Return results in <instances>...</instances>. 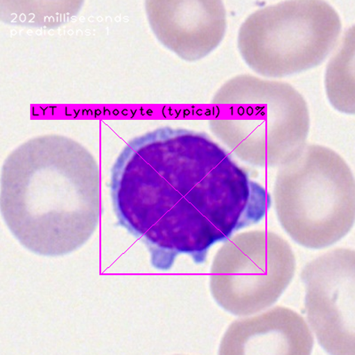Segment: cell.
Wrapping results in <instances>:
<instances>
[{
    "instance_id": "6da1fadb",
    "label": "cell",
    "mask_w": 355,
    "mask_h": 355,
    "mask_svg": "<svg viewBox=\"0 0 355 355\" xmlns=\"http://www.w3.org/2000/svg\"><path fill=\"white\" fill-rule=\"evenodd\" d=\"M114 209L148 247L158 270L177 257L204 263L209 250L259 223L271 198L207 136L160 128L132 139L113 167Z\"/></svg>"
},
{
    "instance_id": "7a4b0ae2",
    "label": "cell",
    "mask_w": 355,
    "mask_h": 355,
    "mask_svg": "<svg viewBox=\"0 0 355 355\" xmlns=\"http://www.w3.org/2000/svg\"><path fill=\"white\" fill-rule=\"evenodd\" d=\"M1 211L15 239L36 254H69L99 224L101 175L93 155L62 136L31 139L3 166Z\"/></svg>"
},
{
    "instance_id": "3957f363",
    "label": "cell",
    "mask_w": 355,
    "mask_h": 355,
    "mask_svg": "<svg viewBox=\"0 0 355 355\" xmlns=\"http://www.w3.org/2000/svg\"><path fill=\"white\" fill-rule=\"evenodd\" d=\"M212 103L218 107L211 132L246 163L283 166L306 146L309 107L291 85L237 76L217 92Z\"/></svg>"
},
{
    "instance_id": "277c9868",
    "label": "cell",
    "mask_w": 355,
    "mask_h": 355,
    "mask_svg": "<svg viewBox=\"0 0 355 355\" xmlns=\"http://www.w3.org/2000/svg\"><path fill=\"white\" fill-rule=\"evenodd\" d=\"M281 166L275 210L291 239L316 250L347 236L355 217L354 179L347 162L331 148L309 145Z\"/></svg>"
},
{
    "instance_id": "5b68a950",
    "label": "cell",
    "mask_w": 355,
    "mask_h": 355,
    "mask_svg": "<svg viewBox=\"0 0 355 355\" xmlns=\"http://www.w3.org/2000/svg\"><path fill=\"white\" fill-rule=\"evenodd\" d=\"M342 22L322 0H295L266 6L244 21L239 49L252 71L284 78L321 64L338 42Z\"/></svg>"
},
{
    "instance_id": "8992f818",
    "label": "cell",
    "mask_w": 355,
    "mask_h": 355,
    "mask_svg": "<svg viewBox=\"0 0 355 355\" xmlns=\"http://www.w3.org/2000/svg\"><path fill=\"white\" fill-rule=\"evenodd\" d=\"M290 244L268 231L239 234L225 243L211 270V291L234 315L261 312L277 302L294 277Z\"/></svg>"
},
{
    "instance_id": "52a82bcc",
    "label": "cell",
    "mask_w": 355,
    "mask_h": 355,
    "mask_svg": "<svg viewBox=\"0 0 355 355\" xmlns=\"http://www.w3.org/2000/svg\"><path fill=\"white\" fill-rule=\"evenodd\" d=\"M355 254L338 249L304 268L307 317L319 343L328 353L355 354Z\"/></svg>"
},
{
    "instance_id": "ba28073f",
    "label": "cell",
    "mask_w": 355,
    "mask_h": 355,
    "mask_svg": "<svg viewBox=\"0 0 355 355\" xmlns=\"http://www.w3.org/2000/svg\"><path fill=\"white\" fill-rule=\"evenodd\" d=\"M147 12L157 39L187 61L208 55L226 33V8L218 0L148 1Z\"/></svg>"
},
{
    "instance_id": "9c48e42d",
    "label": "cell",
    "mask_w": 355,
    "mask_h": 355,
    "mask_svg": "<svg viewBox=\"0 0 355 355\" xmlns=\"http://www.w3.org/2000/svg\"><path fill=\"white\" fill-rule=\"evenodd\" d=\"M313 345L305 320L293 310L275 307L232 323L222 339L220 354L307 355Z\"/></svg>"
},
{
    "instance_id": "30bf717a",
    "label": "cell",
    "mask_w": 355,
    "mask_h": 355,
    "mask_svg": "<svg viewBox=\"0 0 355 355\" xmlns=\"http://www.w3.org/2000/svg\"><path fill=\"white\" fill-rule=\"evenodd\" d=\"M326 91L332 106L354 113V33H347L343 49L332 59L326 72Z\"/></svg>"
}]
</instances>
